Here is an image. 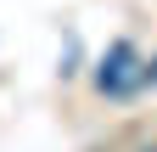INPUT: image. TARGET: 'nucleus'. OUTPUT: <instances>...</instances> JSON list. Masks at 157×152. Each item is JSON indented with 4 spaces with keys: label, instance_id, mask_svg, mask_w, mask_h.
Here are the masks:
<instances>
[{
    "label": "nucleus",
    "instance_id": "obj_1",
    "mask_svg": "<svg viewBox=\"0 0 157 152\" xmlns=\"http://www.w3.org/2000/svg\"><path fill=\"white\" fill-rule=\"evenodd\" d=\"M95 85H101L107 96H129L135 85H146V62H140V51H135L129 40H118V45L101 56V73H95Z\"/></svg>",
    "mask_w": 157,
    "mask_h": 152
},
{
    "label": "nucleus",
    "instance_id": "obj_2",
    "mask_svg": "<svg viewBox=\"0 0 157 152\" xmlns=\"http://www.w3.org/2000/svg\"><path fill=\"white\" fill-rule=\"evenodd\" d=\"M146 79H151V85H157V56H151V62H146Z\"/></svg>",
    "mask_w": 157,
    "mask_h": 152
}]
</instances>
